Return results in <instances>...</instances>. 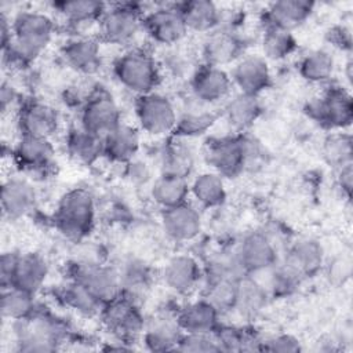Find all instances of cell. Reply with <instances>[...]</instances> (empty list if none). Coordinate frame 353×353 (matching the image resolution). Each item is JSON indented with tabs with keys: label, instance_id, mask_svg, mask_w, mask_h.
<instances>
[{
	"label": "cell",
	"instance_id": "cell-24",
	"mask_svg": "<svg viewBox=\"0 0 353 353\" xmlns=\"http://www.w3.org/2000/svg\"><path fill=\"white\" fill-rule=\"evenodd\" d=\"M3 215L11 221L28 216L36 208L37 193L26 176H10L1 185Z\"/></svg>",
	"mask_w": 353,
	"mask_h": 353
},
{
	"label": "cell",
	"instance_id": "cell-54",
	"mask_svg": "<svg viewBox=\"0 0 353 353\" xmlns=\"http://www.w3.org/2000/svg\"><path fill=\"white\" fill-rule=\"evenodd\" d=\"M352 66H353V63H352V59L349 58L346 62H345V65H343V74H345V77H346V85L347 87H350V83H352Z\"/></svg>",
	"mask_w": 353,
	"mask_h": 353
},
{
	"label": "cell",
	"instance_id": "cell-15",
	"mask_svg": "<svg viewBox=\"0 0 353 353\" xmlns=\"http://www.w3.org/2000/svg\"><path fill=\"white\" fill-rule=\"evenodd\" d=\"M160 280L174 295L189 296L201 287L203 262L189 252L174 254L161 266Z\"/></svg>",
	"mask_w": 353,
	"mask_h": 353
},
{
	"label": "cell",
	"instance_id": "cell-44",
	"mask_svg": "<svg viewBox=\"0 0 353 353\" xmlns=\"http://www.w3.org/2000/svg\"><path fill=\"white\" fill-rule=\"evenodd\" d=\"M321 157L332 168L339 170L352 164L353 141L352 135L345 131H331L321 142Z\"/></svg>",
	"mask_w": 353,
	"mask_h": 353
},
{
	"label": "cell",
	"instance_id": "cell-41",
	"mask_svg": "<svg viewBox=\"0 0 353 353\" xmlns=\"http://www.w3.org/2000/svg\"><path fill=\"white\" fill-rule=\"evenodd\" d=\"M262 57L270 61H284L295 54L298 48V40L291 30L263 26L262 39H261Z\"/></svg>",
	"mask_w": 353,
	"mask_h": 353
},
{
	"label": "cell",
	"instance_id": "cell-40",
	"mask_svg": "<svg viewBox=\"0 0 353 353\" xmlns=\"http://www.w3.org/2000/svg\"><path fill=\"white\" fill-rule=\"evenodd\" d=\"M61 288L57 292L58 301L73 310L74 313L85 317H94L99 316L102 303L80 283L68 279L66 283L59 285Z\"/></svg>",
	"mask_w": 353,
	"mask_h": 353
},
{
	"label": "cell",
	"instance_id": "cell-38",
	"mask_svg": "<svg viewBox=\"0 0 353 353\" xmlns=\"http://www.w3.org/2000/svg\"><path fill=\"white\" fill-rule=\"evenodd\" d=\"M336 68L335 57L325 48H313L302 54L296 62V70L302 80L313 85L331 83Z\"/></svg>",
	"mask_w": 353,
	"mask_h": 353
},
{
	"label": "cell",
	"instance_id": "cell-20",
	"mask_svg": "<svg viewBox=\"0 0 353 353\" xmlns=\"http://www.w3.org/2000/svg\"><path fill=\"white\" fill-rule=\"evenodd\" d=\"M234 91L261 97L273 83L270 63L261 54H244L229 70Z\"/></svg>",
	"mask_w": 353,
	"mask_h": 353
},
{
	"label": "cell",
	"instance_id": "cell-29",
	"mask_svg": "<svg viewBox=\"0 0 353 353\" xmlns=\"http://www.w3.org/2000/svg\"><path fill=\"white\" fill-rule=\"evenodd\" d=\"M314 3L307 0H279L270 3L262 12V28L273 26L294 30L305 23L313 14Z\"/></svg>",
	"mask_w": 353,
	"mask_h": 353
},
{
	"label": "cell",
	"instance_id": "cell-11",
	"mask_svg": "<svg viewBox=\"0 0 353 353\" xmlns=\"http://www.w3.org/2000/svg\"><path fill=\"white\" fill-rule=\"evenodd\" d=\"M201 156L208 170L215 171L225 179L237 178L247 170L240 134L232 132L207 139Z\"/></svg>",
	"mask_w": 353,
	"mask_h": 353
},
{
	"label": "cell",
	"instance_id": "cell-45",
	"mask_svg": "<svg viewBox=\"0 0 353 353\" xmlns=\"http://www.w3.org/2000/svg\"><path fill=\"white\" fill-rule=\"evenodd\" d=\"M163 77L168 76L170 79H189L192 72L194 70L190 57L186 51H183L179 44L172 47H165L161 50L160 55H157Z\"/></svg>",
	"mask_w": 353,
	"mask_h": 353
},
{
	"label": "cell",
	"instance_id": "cell-27",
	"mask_svg": "<svg viewBox=\"0 0 353 353\" xmlns=\"http://www.w3.org/2000/svg\"><path fill=\"white\" fill-rule=\"evenodd\" d=\"M263 106L259 97L233 91L222 103L221 117L226 121L234 134L248 132V130L262 116Z\"/></svg>",
	"mask_w": 353,
	"mask_h": 353
},
{
	"label": "cell",
	"instance_id": "cell-14",
	"mask_svg": "<svg viewBox=\"0 0 353 353\" xmlns=\"http://www.w3.org/2000/svg\"><path fill=\"white\" fill-rule=\"evenodd\" d=\"M69 279L80 283L102 305L113 301L121 294L119 270L98 261H76L70 266Z\"/></svg>",
	"mask_w": 353,
	"mask_h": 353
},
{
	"label": "cell",
	"instance_id": "cell-46",
	"mask_svg": "<svg viewBox=\"0 0 353 353\" xmlns=\"http://www.w3.org/2000/svg\"><path fill=\"white\" fill-rule=\"evenodd\" d=\"M176 350L189 353L219 352L214 335L204 332H183Z\"/></svg>",
	"mask_w": 353,
	"mask_h": 353
},
{
	"label": "cell",
	"instance_id": "cell-39",
	"mask_svg": "<svg viewBox=\"0 0 353 353\" xmlns=\"http://www.w3.org/2000/svg\"><path fill=\"white\" fill-rule=\"evenodd\" d=\"M149 196L160 210H167L186 203L190 200L189 179L159 172L149 186Z\"/></svg>",
	"mask_w": 353,
	"mask_h": 353
},
{
	"label": "cell",
	"instance_id": "cell-49",
	"mask_svg": "<svg viewBox=\"0 0 353 353\" xmlns=\"http://www.w3.org/2000/svg\"><path fill=\"white\" fill-rule=\"evenodd\" d=\"M23 99H21V95L17 90V87L8 81V80H3L1 85H0V109L1 113H8L11 112V109H18V106L21 105Z\"/></svg>",
	"mask_w": 353,
	"mask_h": 353
},
{
	"label": "cell",
	"instance_id": "cell-2",
	"mask_svg": "<svg viewBox=\"0 0 353 353\" xmlns=\"http://www.w3.org/2000/svg\"><path fill=\"white\" fill-rule=\"evenodd\" d=\"M114 80L135 98L159 90L163 81L157 55L142 46L124 48L112 63Z\"/></svg>",
	"mask_w": 353,
	"mask_h": 353
},
{
	"label": "cell",
	"instance_id": "cell-53",
	"mask_svg": "<svg viewBox=\"0 0 353 353\" xmlns=\"http://www.w3.org/2000/svg\"><path fill=\"white\" fill-rule=\"evenodd\" d=\"M331 40L332 43H335L334 46H338L339 48H350V44H352V34H350V30L345 26H338V28H334L331 32Z\"/></svg>",
	"mask_w": 353,
	"mask_h": 353
},
{
	"label": "cell",
	"instance_id": "cell-18",
	"mask_svg": "<svg viewBox=\"0 0 353 353\" xmlns=\"http://www.w3.org/2000/svg\"><path fill=\"white\" fill-rule=\"evenodd\" d=\"M11 157L23 174L44 176L55 163V146L48 138L19 135L11 149Z\"/></svg>",
	"mask_w": 353,
	"mask_h": 353
},
{
	"label": "cell",
	"instance_id": "cell-4",
	"mask_svg": "<svg viewBox=\"0 0 353 353\" xmlns=\"http://www.w3.org/2000/svg\"><path fill=\"white\" fill-rule=\"evenodd\" d=\"M97 222V201L92 193L84 188H72L65 192L54 210L52 223L68 240L81 241L87 239Z\"/></svg>",
	"mask_w": 353,
	"mask_h": 353
},
{
	"label": "cell",
	"instance_id": "cell-48",
	"mask_svg": "<svg viewBox=\"0 0 353 353\" xmlns=\"http://www.w3.org/2000/svg\"><path fill=\"white\" fill-rule=\"evenodd\" d=\"M123 167H124V174H125L127 179L131 183H135V185H149L150 186V183L154 179L153 167L148 161H143V160H141L138 157H135L134 160L128 161Z\"/></svg>",
	"mask_w": 353,
	"mask_h": 353
},
{
	"label": "cell",
	"instance_id": "cell-28",
	"mask_svg": "<svg viewBox=\"0 0 353 353\" xmlns=\"http://www.w3.org/2000/svg\"><path fill=\"white\" fill-rule=\"evenodd\" d=\"M302 279L316 274L325 262V250L314 237H301L292 241L284 256H280Z\"/></svg>",
	"mask_w": 353,
	"mask_h": 353
},
{
	"label": "cell",
	"instance_id": "cell-50",
	"mask_svg": "<svg viewBox=\"0 0 353 353\" xmlns=\"http://www.w3.org/2000/svg\"><path fill=\"white\" fill-rule=\"evenodd\" d=\"M18 254L19 252H17V251H6L1 254V258H0V285H1V288H7L10 285Z\"/></svg>",
	"mask_w": 353,
	"mask_h": 353
},
{
	"label": "cell",
	"instance_id": "cell-10",
	"mask_svg": "<svg viewBox=\"0 0 353 353\" xmlns=\"http://www.w3.org/2000/svg\"><path fill=\"white\" fill-rule=\"evenodd\" d=\"M188 88L190 99L210 108L222 105L234 91L226 68L203 62H199L189 76Z\"/></svg>",
	"mask_w": 353,
	"mask_h": 353
},
{
	"label": "cell",
	"instance_id": "cell-51",
	"mask_svg": "<svg viewBox=\"0 0 353 353\" xmlns=\"http://www.w3.org/2000/svg\"><path fill=\"white\" fill-rule=\"evenodd\" d=\"M338 176H336V186L339 188L341 193L349 200L352 194V186H353V170L352 164L345 165L339 170H336Z\"/></svg>",
	"mask_w": 353,
	"mask_h": 353
},
{
	"label": "cell",
	"instance_id": "cell-13",
	"mask_svg": "<svg viewBox=\"0 0 353 353\" xmlns=\"http://www.w3.org/2000/svg\"><path fill=\"white\" fill-rule=\"evenodd\" d=\"M233 250L244 274H261L280 258L274 237L265 230L245 233Z\"/></svg>",
	"mask_w": 353,
	"mask_h": 353
},
{
	"label": "cell",
	"instance_id": "cell-42",
	"mask_svg": "<svg viewBox=\"0 0 353 353\" xmlns=\"http://www.w3.org/2000/svg\"><path fill=\"white\" fill-rule=\"evenodd\" d=\"M117 270L121 283V294L141 303V299L145 296L152 283L149 266L142 261L130 259Z\"/></svg>",
	"mask_w": 353,
	"mask_h": 353
},
{
	"label": "cell",
	"instance_id": "cell-5",
	"mask_svg": "<svg viewBox=\"0 0 353 353\" xmlns=\"http://www.w3.org/2000/svg\"><path fill=\"white\" fill-rule=\"evenodd\" d=\"M305 105L306 116L319 127L331 131H345L353 121V99L350 88L342 84H327Z\"/></svg>",
	"mask_w": 353,
	"mask_h": 353
},
{
	"label": "cell",
	"instance_id": "cell-31",
	"mask_svg": "<svg viewBox=\"0 0 353 353\" xmlns=\"http://www.w3.org/2000/svg\"><path fill=\"white\" fill-rule=\"evenodd\" d=\"M50 274L47 259L37 252H19L8 287H17L37 295Z\"/></svg>",
	"mask_w": 353,
	"mask_h": 353
},
{
	"label": "cell",
	"instance_id": "cell-1",
	"mask_svg": "<svg viewBox=\"0 0 353 353\" xmlns=\"http://www.w3.org/2000/svg\"><path fill=\"white\" fill-rule=\"evenodd\" d=\"M11 40L1 47L3 62L15 69L33 63L48 48L57 32L55 19L39 10L18 11L11 18Z\"/></svg>",
	"mask_w": 353,
	"mask_h": 353
},
{
	"label": "cell",
	"instance_id": "cell-17",
	"mask_svg": "<svg viewBox=\"0 0 353 353\" xmlns=\"http://www.w3.org/2000/svg\"><path fill=\"white\" fill-rule=\"evenodd\" d=\"M200 62L214 66H232L245 52V40L239 30L216 28L204 34L200 50Z\"/></svg>",
	"mask_w": 353,
	"mask_h": 353
},
{
	"label": "cell",
	"instance_id": "cell-35",
	"mask_svg": "<svg viewBox=\"0 0 353 353\" xmlns=\"http://www.w3.org/2000/svg\"><path fill=\"white\" fill-rule=\"evenodd\" d=\"M63 143L69 157L79 164L91 165L103 159L102 137L85 130L79 123L68 128Z\"/></svg>",
	"mask_w": 353,
	"mask_h": 353
},
{
	"label": "cell",
	"instance_id": "cell-52",
	"mask_svg": "<svg viewBox=\"0 0 353 353\" xmlns=\"http://www.w3.org/2000/svg\"><path fill=\"white\" fill-rule=\"evenodd\" d=\"M330 276H332L334 281L343 283V280L350 276V261L345 258L336 259L330 268Z\"/></svg>",
	"mask_w": 353,
	"mask_h": 353
},
{
	"label": "cell",
	"instance_id": "cell-9",
	"mask_svg": "<svg viewBox=\"0 0 353 353\" xmlns=\"http://www.w3.org/2000/svg\"><path fill=\"white\" fill-rule=\"evenodd\" d=\"M99 317L105 328L114 336L116 342L125 346L141 339L146 324L141 303L124 294H120L113 301L105 303L101 309Z\"/></svg>",
	"mask_w": 353,
	"mask_h": 353
},
{
	"label": "cell",
	"instance_id": "cell-7",
	"mask_svg": "<svg viewBox=\"0 0 353 353\" xmlns=\"http://www.w3.org/2000/svg\"><path fill=\"white\" fill-rule=\"evenodd\" d=\"M141 4L124 1L108 4L106 11L98 22L97 37L101 43L119 47L134 46L135 39L142 33V19L145 14Z\"/></svg>",
	"mask_w": 353,
	"mask_h": 353
},
{
	"label": "cell",
	"instance_id": "cell-37",
	"mask_svg": "<svg viewBox=\"0 0 353 353\" xmlns=\"http://www.w3.org/2000/svg\"><path fill=\"white\" fill-rule=\"evenodd\" d=\"M212 335L219 352H263V338L248 325L221 323Z\"/></svg>",
	"mask_w": 353,
	"mask_h": 353
},
{
	"label": "cell",
	"instance_id": "cell-34",
	"mask_svg": "<svg viewBox=\"0 0 353 353\" xmlns=\"http://www.w3.org/2000/svg\"><path fill=\"white\" fill-rule=\"evenodd\" d=\"M270 295L256 274H244L237 284L236 303L233 313L244 320L255 319L268 305Z\"/></svg>",
	"mask_w": 353,
	"mask_h": 353
},
{
	"label": "cell",
	"instance_id": "cell-3",
	"mask_svg": "<svg viewBox=\"0 0 353 353\" xmlns=\"http://www.w3.org/2000/svg\"><path fill=\"white\" fill-rule=\"evenodd\" d=\"M68 334L62 319L40 306L32 316L12 323L15 347L22 353L55 352L66 342Z\"/></svg>",
	"mask_w": 353,
	"mask_h": 353
},
{
	"label": "cell",
	"instance_id": "cell-6",
	"mask_svg": "<svg viewBox=\"0 0 353 353\" xmlns=\"http://www.w3.org/2000/svg\"><path fill=\"white\" fill-rule=\"evenodd\" d=\"M178 106L165 92L154 90L134 101L135 125L152 138H168L174 134L178 120Z\"/></svg>",
	"mask_w": 353,
	"mask_h": 353
},
{
	"label": "cell",
	"instance_id": "cell-21",
	"mask_svg": "<svg viewBox=\"0 0 353 353\" xmlns=\"http://www.w3.org/2000/svg\"><path fill=\"white\" fill-rule=\"evenodd\" d=\"M61 58L76 73L95 74L102 65L101 40L88 33L70 34L61 46Z\"/></svg>",
	"mask_w": 353,
	"mask_h": 353
},
{
	"label": "cell",
	"instance_id": "cell-19",
	"mask_svg": "<svg viewBox=\"0 0 353 353\" xmlns=\"http://www.w3.org/2000/svg\"><path fill=\"white\" fill-rule=\"evenodd\" d=\"M193 201L161 210L160 228L172 243H192L203 232V214Z\"/></svg>",
	"mask_w": 353,
	"mask_h": 353
},
{
	"label": "cell",
	"instance_id": "cell-47",
	"mask_svg": "<svg viewBox=\"0 0 353 353\" xmlns=\"http://www.w3.org/2000/svg\"><path fill=\"white\" fill-rule=\"evenodd\" d=\"M301 341L292 334L280 332L263 338V352H280V353H295L301 352Z\"/></svg>",
	"mask_w": 353,
	"mask_h": 353
},
{
	"label": "cell",
	"instance_id": "cell-16",
	"mask_svg": "<svg viewBox=\"0 0 353 353\" xmlns=\"http://www.w3.org/2000/svg\"><path fill=\"white\" fill-rule=\"evenodd\" d=\"M15 124L19 135L52 139L61 128V116L48 102L23 99L15 110Z\"/></svg>",
	"mask_w": 353,
	"mask_h": 353
},
{
	"label": "cell",
	"instance_id": "cell-26",
	"mask_svg": "<svg viewBox=\"0 0 353 353\" xmlns=\"http://www.w3.org/2000/svg\"><path fill=\"white\" fill-rule=\"evenodd\" d=\"M221 113L215 108L201 105L189 98L188 103L178 110V120L172 135L193 141L207 135L218 123Z\"/></svg>",
	"mask_w": 353,
	"mask_h": 353
},
{
	"label": "cell",
	"instance_id": "cell-23",
	"mask_svg": "<svg viewBox=\"0 0 353 353\" xmlns=\"http://www.w3.org/2000/svg\"><path fill=\"white\" fill-rule=\"evenodd\" d=\"M183 331L181 330L174 310H163L146 320L141 342L150 352L176 350Z\"/></svg>",
	"mask_w": 353,
	"mask_h": 353
},
{
	"label": "cell",
	"instance_id": "cell-12",
	"mask_svg": "<svg viewBox=\"0 0 353 353\" xmlns=\"http://www.w3.org/2000/svg\"><path fill=\"white\" fill-rule=\"evenodd\" d=\"M142 33H145L152 43L165 48L181 44L189 32L176 3H164L145 11Z\"/></svg>",
	"mask_w": 353,
	"mask_h": 353
},
{
	"label": "cell",
	"instance_id": "cell-30",
	"mask_svg": "<svg viewBox=\"0 0 353 353\" xmlns=\"http://www.w3.org/2000/svg\"><path fill=\"white\" fill-rule=\"evenodd\" d=\"M196 167V153L190 141L171 135L165 138V143L159 152L160 174H171L190 178Z\"/></svg>",
	"mask_w": 353,
	"mask_h": 353
},
{
	"label": "cell",
	"instance_id": "cell-33",
	"mask_svg": "<svg viewBox=\"0 0 353 353\" xmlns=\"http://www.w3.org/2000/svg\"><path fill=\"white\" fill-rule=\"evenodd\" d=\"M51 7L54 12L74 30L72 34H81L80 29L88 25L98 26L108 4L95 0H66L54 1Z\"/></svg>",
	"mask_w": 353,
	"mask_h": 353
},
{
	"label": "cell",
	"instance_id": "cell-25",
	"mask_svg": "<svg viewBox=\"0 0 353 353\" xmlns=\"http://www.w3.org/2000/svg\"><path fill=\"white\" fill-rule=\"evenodd\" d=\"M175 317L183 332L212 334L222 323V314L201 295L179 305Z\"/></svg>",
	"mask_w": 353,
	"mask_h": 353
},
{
	"label": "cell",
	"instance_id": "cell-43",
	"mask_svg": "<svg viewBox=\"0 0 353 353\" xmlns=\"http://www.w3.org/2000/svg\"><path fill=\"white\" fill-rule=\"evenodd\" d=\"M39 309L36 295L17 287L1 288L0 312L4 320L11 323L32 316Z\"/></svg>",
	"mask_w": 353,
	"mask_h": 353
},
{
	"label": "cell",
	"instance_id": "cell-22",
	"mask_svg": "<svg viewBox=\"0 0 353 353\" xmlns=\"http://www.w3.org/2000/svg\"><path fill=\"white\" fill-rule=\"evenodd\" d=\"M142 146V132L135 124L120 123L102 137L103 159L116 165H124L138 157Z\"/></svg>",
	"mask_w": 353,
	"mask_h": 353
},
{
	"label": "cell",
	"instance_id": "cell-8",
	"mask_svg": "<svg viewBox=\"0 0 353 353\" xmlns=\"http://www.w3.org/2000/svg\"><path fill=\"white\" fill-rule=\"evenodd\" d=\"M77 112V123L99 137H105L124 121L117 99L106 87L99 84L85 94Z\"/></svg>",
	"mask_w": 353,
	"mask_h": 353
},
{
	"label": "cell",
	"instance_id": "cell-36",
	"mask_svg": "<svg viewBox=\"0 0 353 353\" xmlns=\"http://www.w3.org/2000/svg\"><path fill=\"white\" fill-rule=\"evenodd\" d=\"M188 32L207 34L221 25L222 10L210 0H188L176 3Z\"/></svg>",
	"mask_w": 353,
	"mask_h": 353
},
{
	"label": "cell",
	"instance_id": "cell-32",
	"mask_svg": "<svg viewBox=\"0 0 353 353\" xmlns=\"http://www.w3.org/2000/svg\"><path fill=\"white\" fill-rule=\"evenodd\" d=\"M192 201L201 210L221 208L228 199L226 179L211 170L197 172L189 179Z\"/></svg>",
	"mask_w": 353,
	"mask_h": 353
}]
</instances>
